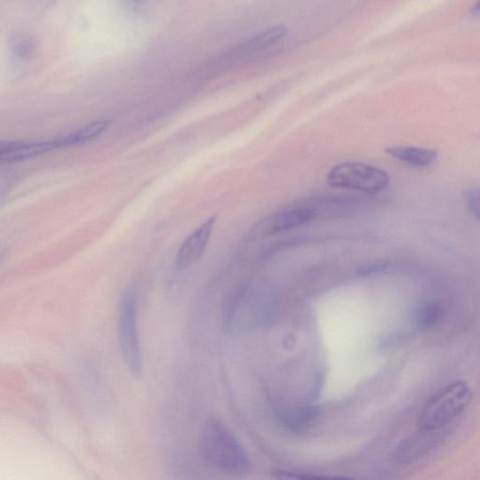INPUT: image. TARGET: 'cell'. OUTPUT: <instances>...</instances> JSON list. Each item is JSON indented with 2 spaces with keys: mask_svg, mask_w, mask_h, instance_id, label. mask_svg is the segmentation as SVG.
I'll return each instance as SVG.
<instances>
[{
  "mask_svg": "<svg viewBox=\"0 0 480 480\" xmlns=\"http://www.w3.org/2000/svg\"><path fill=\"white\" fill-rule=\"evenodd\" d=\"M443 307L438 303H428L420 309L417 314V324L420 329H429L434 328L440 322L443 317Z\"/></svg>",
  "mask_w": 480,
  "mask_h": 480,
  "instance_id": "obj_9",
  "label": "cell"
},
{
  "mask_svg": "<svg viewBox=\"0 0 480 480\" xmlns=\"http://www.w3.org/2000/svg\"><path fill=\"white\" fill-rule=\"evenodd\" d=\"M135 1H140V0H135Z\"/></svg>",
  "mask_w": 480,
  "mask_h": 480,
  "instance_id": "obj_14",
  "label": "cell"
},
{
  "mask_svg": "<svg viewBox=\"0 0 480 480\" xmlns=\"http://www.w3.org/2000/svg\"><path fill=\"white\" fill-rule=\"evenodd\" d=\"M117 337L127 369L135 378H140L144 369L143 355L138 332L137 297L132 287L125 291L120 302Z\"/></svg>",
  "mask_w": 480,
  "mask_h": 480,
  "instance_id": "obj_3",
  "label": "cell"
},
{
  "mask_svg": "<svg viewBox=\"0 0 480 480\" xmlns=\"http://www.w3.org/2000/svg\"><path fill=\"white\" fill-rule=\"evenodd\" d=\"M464 198L465 202H466V206L468 210L471 212L479 219V188H471L464 191Z\"/></svg>",
  "mask_w": 480,
  "mask_h": 480,
  "instance_id": "obj_11",
  "label": "cell"
},
{
  "mask_svg": "<svg viewBox=\"0 0 480 480\" xmlns=\"http://www.w3.org/2000/svg\"><path fill=\"white\" fill-rule=\"evenodd\" d=\"M387 265L384 263H378V264H375V265H370V266L367 267H362L361 270H359V272L367 274V273H370L375 272V270H383L384 267H385Z\"/></svg>",
  "mask_w": 480,
  "mask_h": 480,
  "instance_id": "obj_13",
  "label": "cell"
},
{
  "mask_svg": "<svg viewBox=\"0 0 480 480\" xmlns=\"http://www.w3.org/2000/svg\"><path fill=\"white\" fill-rule=\"evenodd\" d=\"M216 220V216L209 218L185 238L176 253V269L187 270L200 260L210 240Z\"/></svg>",
  "mask_w": 480,
  "mask_h": 480,
  "instance_id": "obj_5",
  "label": "cell"
},
{
  "mask_svg": "<svg viewBox=\"0 0 480 480\" xmlns=\"http://www.w3.org/2000/svg\"><path fill=\"white\" fill-rule=\"evenodd\" d=\"M316 211L310 208L287 209L265 218L257 225L261 235H272L287 230L299 228L313 220Z\"/></svg>",
  "mask_w": 480,
  "mask_h": 480,
  "instance_id": "obj_6",
  "label": "cell"
},
{
  "mask_svg": "<svg viewBox=\"0 0 480 480\" xmlns=\"http://www.w3.org/2000/svg\"><path fill=\"white\" fill-rule=\"evenodd\" d=\"M17 144L18 142H16V141H11V142L0 141V159H1L5 153L10 152L11 149H14L17 146Z\"/></svg>",
  "mask_w": 480,
  "mask_h": 480,
  "instance_id": "obj_12",
  "label": "cell"
},
{
  "mask_svg": "<svg viewBox=\"0 0 480 480\" xmlns=\"http://www.w3.org/2000/svg\"><path fill=\"white\" fill-rule=\"evenodd\" d=\"M287 34V28L285 26H279L275 28L267 29L251 39L246 41L235 47L229 54L230 58H241L247 55L255 54L263 51L273 46Z\"/></svg>",
  "mask_w": 480,
  "mask_h": 480,
  "instance_id": "obj_7",
  "label": "cell"
},
{
  "mask_svg": "<svg viewBox=\"0 0 480 480\" xmlns=\"http://www.w3.org/2000/svg\"><path fill=\"white\" fill-rule=\"evenodd\" d=\"M199 452L208 466L228 476L245 475L251 468L245 449L228 427L217 418L206 422L199 437Z\"/></svg>",
  "mask_w": 480,
  "mask_h": 480,
  "instance_id": "obj_1",
  "label": "cell"
},
{
  "mask_svg": "<svg viewBox=\"0 0 480 480\" xmlns=\"http://www.w3.org/2000/svg\"><path fill=\"white\" fill-rule=\"evenodd\" d=\"M388 155L409 166L427 168L437 163L438 153L434 149L418 146H390L385 149Z\"/></svg>",
  "mask_w": 480,
  "mask_h": 480,
  "instance_id": "obj_8",
  "label": "cell"
},
{
  "mask_svg": "<svg viewBox=\"0 0 480 480\" xmlns=\"http://www.w3.org/2000/svg\"><path fill=\"white\" fill-rule=\"evenodd\" d=\"M14 51L18 57L31 58L35 54V43L25 34L16 35L13 40Z\"/></svg>",
  "mask_w": 480,
  "mask_h": 480,
  "instance_id": "obj_10",
  "label": "cell"
},
{
  "mask_svg": "<svg viewBox=\"0 0 480 480\" xmlns=\"http://www.w3.org/2000/svg\"><path fill=\"white\" fill-rule=\"evenodd\" d=\"M471 400L472 391L466 383H449L427 400L418 417V426L427 432L443 428L469 405Z\"/></svg>",
  "mask_w": 480,
  "mask_h": 480,
  "instance_id": "obj_2",
  "label": "cell"
},
{
  "mask_svg": "<svg viewBox=\"0 0 480 480\" xmlns=\"http://www.w3.org/2000/svg\"><path fill=\"white\" fill-rule=\"evenodd\" d=\"M390 178L385 171L370 164L343 163L332 168L326 175L329 186L375 193L385 190Z\"/></svg>",
  "mask_w": 480,
  "mask_h": 480,
  "instance_id": "obj_4",
  "label": "cell"
}]
</instances>
